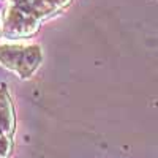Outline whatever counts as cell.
Listing matches in <instances>:
<instances>
[{"mask_svg": "<svg viewBox=\"0 0 158 158\" xmlns=\"http://www.w3.org/2000/svg\"><path fill=\"white\" fill-rule=\"evenodd\" d=\"M41 62V51L35 44L0 46V63L21 77H29Z\"/></svg>", "mask_w": 158, "mask_h": 158, "instance_id": "cell-1", "label": "cell"}, {"mask_svg": "<svg viewBox=\"0 0 158 158\" xmlns=\"http://www.w3.org/2000/svg\"><path fill=\"white\" fill-rule=\"evenodd\" d=\"M40 19H43V18H40L38 15H35V13L29 10L11 5L5 13L2 29H3V33L10 38L29 36L38 30Z\"/></svg>", "mask_w": 158, "mask_h": 158, "instance_id": "cell-2", "label": "cell"}, {"mask_svg": "<svg viewBox=\"0 0 158 158\" xmlns=\"http://www.w3.org/2000/svg\"><path fill=\"white\" fill-rule=\"evenodd\" d=\"M15 111L10 100V95L5 89L0 90V133L13 135L15 133Z\"/></svg>", "mask_w": 158, "mask_h": 158, "instance_id": "cell-3", "label": "cell"}, {"mask_svg": "<svg viewBox=\"0 0 158 158\" xmlns=\"http://www.w3.org/2000/svg\"><path fill=\"white\" fill-rule=\"evenodd\" d=\"M13 150V141L10 135L0 133V156L2 158H8L11 155Z\"/></svg>", "mask_w": 158, "mask_h": 158, "instance_id": "cell-4", "label": "cell"}, {"mask_svg": "<svg viewBox=\"0 0 158 158\" xmlns=\"http://www.w3.org/2000/svg\"><path fill=\"white\" fill-rule=\"evenodd\" d=\"M46 2L48 3H51L52 6H59V8H62V6H67L70 2H71V0H46Z\"/></svg>", "mask_w": 158, "mask_h": 158, "instance_id": "cell-5", "label": "cell"}, {"mask_svg": "<svg viewBox=\"0 0 158 158\" xmlns=\"http://www.w3.org/2000/svg\"><path fill=\"white\" fill-rule=\"evenodd\" d=\"M0 32H2V25H0Z\"/></svg>", "mask_w": 158, "mask_h": 158, "instance_id": "cell-6", "label": "cell"}, {"mask_svg": "<svg viewBox=\"0 0 158 158\" xmlns=\"http://www.w3.org/2000/svg\"><path fill=\"white\" fill-rule=\"evenodd\" d=\"M0 158H2V156H0Z\"/></svg>", "mask_w": 158, "mask_h": 158, "instance_id": "cell-7", "label": "cell"}]
</instances>
